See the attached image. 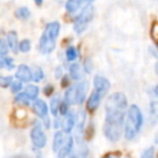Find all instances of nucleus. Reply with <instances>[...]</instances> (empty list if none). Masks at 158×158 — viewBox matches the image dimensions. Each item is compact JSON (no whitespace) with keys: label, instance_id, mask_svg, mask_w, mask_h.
I'll list each match as a JSON object with an SVG mask.
<instances>
[{"label":"nucleus","instance_id":"1","mask_svg":"<svg viewBox=\"0 0 158 158\" xmlns=\"http://www.w3.org/2000/svg\"><path fill=\"white\" fill-rule=\"evenodd\" d=\"M127 107V98L121 92L113 93L106 100L103 132L105 138L110 142H117L120 139L123 128L125 127Z\"/></svg>","mask_w":158,"mask_h":158},{"label":"nucleus","instance_id":"2","mask_svg":"<svg viewBox=\"0 0 158 158\" xmlns=\"http://www.w3.org/2000/svg\"><path fill=\"white\" fill-rule=\"evenodd\" d=\"M143 126V115L140 107L132 104L127 112L125 121V138L128 141L133 140L141 131Z\"/></svg>","mask_w":158,"mask_h":158},{"label":"nucleus","instance_id":"3","mask_svg":"<svg viewBox=\"0 0 158 158\" xmlns=\"http://www.w3.org/2000/svg\"><path fill=\"white\" fill-rule=\"evenodd\" d=\"M61 25L59 22H51L44 28L41 38L39 40V50L42 54L48 55L52 53L56 44V38L59 37Z\"/></svg>","mask_w":158,"mask_h":158},{"label":"nucleus","instance_id":"4","mask_svg":"<svg viewBox=\"0 0 158 158\" xmlns=\"http://www.w3.org/2000/svg\"><path fill=\"white\" fill-rule=\"evenodd\" d=\"M88 87L89 85L87 81L76 82L66 90L64 101L69 105H81L86 101Z\"/></svg>","mask_w":158,"mask_h":158},{"label":"nucleus","instance_id":"5","mask_svg":"<svg viewBox=\"0 0 158 158\" xmlns=\"http://www.w3.org/2000/svg\"><path fill=\"white\" fill-rule=\"evenodd\" d=\"M93 16H94V8L93 6H88L85 9L80 11V13L76 16L74 21V31L76 34L80 35L87 29L88 25L92 21Z\"/></svg>","mask_w":158,"mask_h":158},{"label":"nucleus","instance_id":"6","mask_svg":"<svg viewBox=\"0 0 158 158\" xmlns=\"http://www.w3.org/2000/svg\"><path fill=\"white\" fill-rule=\"evenodd\" d=\"M31 140L33 145L38 149L44 148L47 145V135L40 123H36L31 131Z\"/></svg>","mask_w":158,"mask_h":158},{"label":"nucleus","instance_id":"7","mask_svg":"<svg viewBox=\"0 0 158 158\" xmlns=\"http://www.w3.org/2000/svg\"><path fill=\"white\" fill-rule=\"evenodd\" d=\"M31 107H33L34 113H35L39 118H41L42 120H44V125L46 126V128L50 127V121H49V118H48L49 108L46 102H44V100L37 99V100H35V101H33Z\"/></svg>","mask_w":158,"mask_h":158},{"label":"nucleus","instance_id":"8","mask_svg":"<svg viewBox=\"0 0 158 158\" xmlns=\"http://www.w3.org/2000/svg\"><path fill=\"white\" fill-rule=\"evenodd\" d=\"M94 0H67L66 1V11L68 13H75L78 10H82L90 6Z\"/></svg>","mask_w":158,"mask_h":158},{"label":"nucleus","instance_id":"9","mask_svg":"<svg viewBox=\"0 0 158 158\" xmlns=\"http://www.w3.org/2000/svg\"><path fill=\"white\" fill-rule=\"evenodd\" d=\"M93 86H94V90L100 92L103 97H105L106 93L110 89V84L108 81V79L101 76V75H97L94 77V79H93Z\"/></svg>","mask_w":158,"mask_h":158},{"label":"nucleus","instance_id":"10","mask_svg":"<svg viewBox=\"0 0 158 158\" xmlns=\"http://www.w3.org/2000/svg\"><path fill=\"white\" fill-rule=\"evenodd\" d=\"M75 126H76V115L74 114V112L69 110L62 118V130L65 132V134L68 135L73 131Z\"/></svg>","mask_w":158,"mask_h":158},{"label":"nucleus","instance_id":"11","mask_svg":"<svg viewBox=\"0 0 158 158\" xmlns=\"http://www.w3.org/2000/svg\"><path fill=\"white\" fill-rule=\"evenodd\" d=\"M85 123H86V114L84 110H78V113L76 114V138L79 143H81Z\"/></svg>","mask_w":158,"mask_h":158},{"label":"nucleus","instance_id":"12","mask_svg":"<svg viewBox=\"0 0 158 158\" xmlns=\"http://www.w3.org/2000/svg\"><path fill=\"white\" fill-rule=\"evenodd\" d=\"M15 77L23 82H29L33 80V70L25 64H21L18 67Z\"/></svg>","mask_w":158,"mask_h":158},{"label":"nucleus","instance_id":"13","mask_svg":"<svg viewBox=\"0 0 158 158\" xmlns=\"http://www.w3.org/2000/svg\"><path fill=\"white\" fill-rule=\"evenodd\" d=\"M73 147H74V139H73V136H70L69 134H68L64 145L62 146V148L57 152V158H69L70 154H72V152H73Z\"/></svg>","mask_w":158,"mask_h":158},{"label":"nucleus","instance_id":"14","mask_svg":"<svg viewBox=\"0 0 158 158\" xmlns=\"http://www.w3.org/2000/svg\"><path fill=\"white\" fill-rule=\"evenodd\" d=\"M103 95L100 92H98L97 90H94L92 93L90 94L88 99V102H87V108L90 112H94V110H98V107L100 106L102 102V99H103Z\"/></svg>","mask_w":158,"mask_h":158},{"label":"nucleus","instance_id":"15","mask_svg":"<svg viewBox=\"0 0 158 158\" xmlns=\"http://www.w3.org/2000/svg\"><path fill=\"white\" fill-rule=\"evenodd\" d=\"M148 123L154 126L158 123V101H152L148 106Z\"/></svg>","mask_w":158,"mask_h":158},{"label":"nucleus","instance_id":"16","mask_svg":"<svg viewBox=\"0 0 158 158\" xmlns=\"http://www.w3.org/2000/svg\"><path fill=\"white\" fill-rule=\"evenodd\" d=\"M64 134H65V132L62 130V131H56L54 134V136H53L52 148L55 153H57V152L62 148V146L64 145V143H65L66 139H65V136H64Z\"/></svg>","mask_w":158,"mask_h":158},{"label":"nucleus","instance_id":"17","mask_svg":"<svg viewBox=\"0 0 158 158\" xmlns=\"http://www.w3.org/2000/svg\"><path fill=\"white\" fill-rule=\"evenodd\" d=\"M19 39H18V34L16 31H11L7 34V42L9 44V48L10 50L12 51L13 53H16L19 50Z\"/></svg>","mask_w":158,"mask_h":158},{"label":"nucleus","instance_id":"18","mask_svg":"<svg viewBox=\"0 0 158 158\" xmlns=\"http://www.w3.org/2000/svg\"><path fill=\"white\" fill-rule=\"evenodd\" d=\"M62 100L61 97L59 94H55L54 97L51 98V101H50V112L51 114L53 115L54 117H57V114L60 113V107H61V104H62Z\"/></svg>","mask_w":158,"mask_h":158},{"label":"nucleus","instance_id":"19","mask_svg":"<svg viewBox=\"0 0 158 158\" xmlns=\"http://www.w3.org/2000/svg\"><path fill=\"white\" fill-rule=\"evenodd\" d=\"M69 75L74 80H81L82 77H84V72H82L81 66L78 63L72 64L69 67Z\"/></svg>","mask_w":158,"mask_h":158},{"label":"nucleus","instance_id":"20","mask_svg":"<svg viewBox=\"0 0 158 158\" xmlns=\"http://www.w3.org/2000/svg\"><path fill=\"white\" fill-rule=\"evenodd\" d=\"M14 101H15V103L18 104H21V105H29L31 104V101H33V100L29 98V95L27 94L26 92H23V93H18L15 97V99H14Z\"/></svg>","mask_w":158,"mask_h":158},{"label":"nucleus","instance_id":"21","mask_svg":"<svg viewBox=\"0 0 158 158\" xmlns=\"http://www.w3.org/2000/svg\"><path fill=\"white\" fill-rule=\"evenodd\" d=\"M14 61L12 57L8 56V55H6V56H1V59H0V67L1 68H6V69H13L14 68Z\"/></svg>","mask_w":158,"mask_h":158},{"label":"nucleus","instance_id":"22","mask_svg":"<svg viewBox=\"0 0 158 158\" xmlns=\"http://www.w3.org/2000/svg\"><path fill=\"white\" fill-rule=\"evenodd\" d=\"M25 92L29 95V98L33 101H35V100H37L38 94H39V88L37 86H35V85H28L25 88Z\"/></svg>","mask_w":158,"mask_h":158},{"label":"nucleus","instance_id":"23","mask_svg":"<svg viewBox=\"0 0 158 158\" xmlns=\"http://www.w3.org/2000/svg\"><path fill=\"white\" fill-rule=\"evenodd\" d=\"M15 15H16V18L20 19V20H23V21L28 20V19L31 18V11H29L28 8L22 7L15 12Z\"/></svg>","mask_w":158,"mask_h":158},{"label":"nucleus","instance_id":"24","mask_svg":"<svg viewBox=\"0 0 158 158\" xmlns=\"http://www.w3.org/2000/svg\"><path fill=\"white\" fill-rule=\"evenodd\" d=\"M33 81L35 82H40L44 79V70H42L41 67L39 66H35L33 68Z\"/></svg>","mask_w":158,"mask_h":158},{"label":"nucleus","instance_id":"25","mask_svg":"<svg viewBox=\"0 0 158 158\" xmlns=\"http://www.w3.org/2000/svg\"><path fill=\"white\" fill-rule=\"evenodd\" d=\"M77 57H78V52H77L76 48L73 46H69L67 48V50H66V59H67V61H75V60H77Z\"/></svg>","mask_w":158,"mask_h":158},{"label":"nucleus","instance_id":"26","mask_svg":"<svg viewBox=\"0 0 158 158\" xmlns=\"http://www.w3.org/2000/svg\"><path fill=\"white\" fill-rule=\"evenodd\" d=\"M31 49V40L29 39H24L20 42L19 44V50L23 53H26V52H29Z\"/></svg>","mask_w":158,"mask_h":158},{"label":"nucleus","instance_id":"27","mask_svg":"<svg viewBox=\"0 0 158 158\" xmlns=\"http://www.w3.org/2000/svg\"><path fill=\"white\" fill-rule=\"evenodd\" d=\"M13 82V77L12 76H1L0 77V86L2 88H8L11 86Z\"/></svg>","mask_w":158,"mask_h":158},{"label":"nucleus","instance_id":"28","mask_svg":"<svg viewBox=\"0 0 158 158\" xmlns=\"http://www.w3.org/2000/svg\"><path fill=\"white\" fill-rule=\"evenodd\" d=\"M23 89V81L21 80H16V81H13L11 85V92L14 93V94H18V93L21 92V90Z\"/></svg>","mask_w":158,"mask_h":158},{"label":"nucleus","instance_id":"29","mask_svg":"<svg viewBox=\"0 0 158 158\" xmlns=\"http://www.w3.org/2000/svg\"><path fill=\"white\" fill-rule=\"evenodd\" d=\"M9 44H8L7 40L1 39L0 41V56H6L9 52Z\"/></svg>","mask_w":158,"mask_h":158},{"label":"nucleus","instance_id":"30","mask_svg":"<svg viewBox=\"0 0 158 158\" xmlns=\"http://www.w3.org/2000/svg\"><path fill=\"white\" fill-rule=\"evenodd\" d=\"M141 158H155V151L154 147H148L147 149H145L143 152V154L141 155Z\"/></svg>","mask_w":158,"mask_h":158},{"label":"nucleus","instance_id":"31","mask_svg":"<svg viewBox=\"0 0 158 158\" xmlns=\"http://www.w3.org/2000/svg\"><path fill=\"white\" fill-rule=\"evenodd\" d=\"M68 112H69V104L66 103L65 101H63L61 104V107H60V114L63 117V116H65Z\"/></svg>","mask_w":158,"mask_h":158},{"label":"nucleus","instance_id":"32","mask_svg":"<svg viewBox=\"0 0 158 158\" xmlns=\"http://www.w3.org/2000/svg\"><path fill=\"white\" fill-rule=\"evenodd\" d=\"M85 69H86V72L88 73V74L91 73V69H92V62H91L90 59H87L86 61H85Z\"/></svg>","mask_w":158,"mask_h":158},{"label":"nucleus","instance_id":"33","mask_svg":"<svg viewBox=\"0 0 158 158\" xmlns=\"http://www.w3.org/2000/svg\"><path fill=\"white\" fill-rule=\"evenodd\" d=\"M44 93L46 95H48V97H50L51 94L53 93V87L50 86V85H48V86H46L44 88Z\"/></svg>","mask_w":158,"mask_h":158},{"label":"nucleus","instance_id":"34","mask_svg":"<svg viewBox=\"0 0 158 158\" xmlns=\"http://www.w3.org/2000/svg\"><path fill=\"white\" fill-rule=\"evenodd\" d=\"M62 76H63V68H62L61 66H59V67H56V69H55V78L60 79Z\"/></svg>","mask_w":158,"mask_h":158},{"label":"nucleus","instance_id":"35","mask_svg":"<svg viewBox=\"0 0 158 158\" xmlns=\"http://www.w3.org/2000/svg\"><path fill=\"white\" fill-rule=\"evenodd\" d=\"M102 158H117V156H115L114 154H106V155L103 156Z\"/></svg>","mask_w":158,"mask_h":158},{"label":"nucleus","instance_id":"36","mask_svg":"<svg viewBox=\"0 0 158 158\" xmlns=\"http://www.w3.org/2000/svg\"><path fill=\"white\" fill-rule=\"evenodd\" d=\"M67 80H68V78H67V76H65V77H64V78H63V84H62V86H66V85H68V82H67Z\"/></svg>","mask_w":158,"mask_h":158},{"label":"nucleus","instance_id":"37","mask_svg":"<svg viewBox=\"0 0 158 158\" xmlns=\"http://www.w3.org/2000/svg\"><path fill=\"white\" fill-rule=\"evenodd\" d=\"M34 1H35V3L37 6H41L42 2H44V0H34Z\"/></svg>","mask_w":158,"mask_h":158},{"label":"nucleus","instance_id":"38","mask_svg":"<svg viewBox=\"0 0 158 158\" xmlns=\"http://www.w3.org/2000/svg\"><path fill=\"white\" fill-rule=\"evenodd\" d=\"M154 93H155V95L158 98V85L155 87V89H154Z\"/></svg>","mask_w":158,"mask_h":158},{"label":"nucleus","instance_id":"39","mask_svg":"<svg viewBox=\"0 0 158 158\" xmlns=\"http://www.w3.org/2000/svg\"><path fill=\"white\" fill-rule=\"evenodd\" d=\"M155 72H156V74L158 75V62L155 64Z\"/></svg>","mask_w":158,"mask_h":158},{"label":"nucleus","instance_id":"40","mask_svg":"<svg viewBox=\"0 0 158 158\" xmlns=\"http://www.w3.org/2000/svg\"><path fill=\"white\" fill-rule=\"evenodd\" d=\"M155 143H156V144H158V132H157V134L155 135Z\"/></svg>","mask_w":158,"mask_h":158},{"label":"nucleus","instance_id":"41","mask_svg":"<svg viewBox=\"0 0 158 158\" xmlns=\"http://www.w3.org/2000/svg\"><path fill=\"white\" fill-rule=\"evenodd\" d=\"M125 158H131V157H129V156H126V157Z\"/></svg>","mask_w":158,"mask_h":158}]
</instances>
